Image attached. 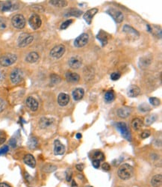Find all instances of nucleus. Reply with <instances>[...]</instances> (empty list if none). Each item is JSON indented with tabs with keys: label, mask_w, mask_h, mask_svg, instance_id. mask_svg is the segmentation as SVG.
I'll return each mask as SVG.
<instances>
[{
	"label": "nucleus",
	"mask_w": 162,
	"mask_h": 187,
	"mask_svg": "<svg viewBox=\"0 0 162 187\" xmlns=\"http://www.w3.org/2000/svg\"><path fill=\"white\" fill-rule=\"evenodd\" d=\"M24 163L31 168H34L36 166V160L31 154H27L24 157Z\"/></svg>",
	"instance_id": "obj_20"
},
{
	"label": "nucleus",
	"mask_w": 162,
	"mask_h": 187,
	"mask_svg": "<svg viewBox=\"0 0 162 187\" xmlns=\"http://www.w3.org/2000/svg\"><path fill=\"white\" fill-rule=\"evenodd\" d=\"M65 153V147L58 139L54 141V153L56 155H63Z\"/></svg>",
	"instance_id": "obj_12"
},
{
	"label": "nucleus",
	"mask_w": 162,
	"mask_h": 187,
	"mask_svg": "<svg viewBox=\"0 0 162 187\" xmlns=\"http://www.w3.org/2000/svg\"><path fill=\"white\" fill-rule=\"evenodd\" d=\"M54 121L55 120L53 118L44 117V118H41L39 121V125L42 129H46V128L49 127L50 126H52L54 123Z\"/></svg>",
	"instance_id": "obj_13"
},
{
	"label": "nucleus",
	"mask_w": 162,
	"mask_h": 187,
	"mask_svg": "<svg viewBox=\"0 0 162 187\" xmlns=\"http://www.w3.org/2000/svg\"><path fill=\"white\" fill-rule=\"evenodd\" d=\"M81 64H82V59L78 56H73L69 60L70 67L73 69H78Z\"/></svg>",
	"instance_id": "obj_11"
},
{
	"label": "nucleus",
	"mask_w": 162,
	"mask_h": 187,
	"mask_svg": "<svg viewBox=\"0 0 162 187\" xmlns=\"http://www.w3.org/2000/svg\"><path fill=\"white\" fill-rule=\"evenodd\" d=\"M13 7H14V6L12 5L11 2L7 1L2 3L1 6H0V9L2 11H9V10L12 9Z\"/></svg>",
	"instance_id": "obj_26"
},
{
	"label": "nucleus",
	"mask_w": 162,
	"mask_h": 187,
	"mask_svg": "<svg viewBox=\"0 0 162 187\" xmlns=\"http://www.w3.org/2000/svg\"><path fill=\"white\" fill-rule=\"evenodd\" d=\"M85 187H93V186H85Z\"/></svg>",
	"instance_id": "obj_53"
},
{
	"label": "nucleus",
	"mask_w": 162,
	"mask_h": 187,
	"mask_svg": "<svg viewBox=\"0 0 162 187\" xmlns=\"http://www.w3.org/2000/svg\"><path fill=\"white\" fill-rule=\"evenodd\" d=\"M49 2L53 6L59 8L65 7L68 4L67 1H63V0H52V1H49Z\"/></svg>",
	"instance_id": "obj_27"
},
{
	"label": "nucleus",
	"mask_w": 162,
	"mask_h": 187,
	"mask_svg": "<svg viewBox=\"0 0 162 187\" xmlns=\"http://www.w3.org/2000/svg\"><path fill=\"white\" fill-rule=\"evenodd\" d=\"M117 129L121 133V135L123 136V138H125L126 139L128 140V141H131V134H130L129 130L128 129V127H127L126 123L124 122H119L117 123L116 125Z\"/></svg>",
	"instance_id": "obj_4"
},
{
	"label": "nucleus",
	"mask_w": 162,
	"mask_h": 187,
	"mask_svg": "<svg viewBox=\"0 0 162 187\" xmlns=\"http://www.w3.org/2000/svg\"><path fill=\"white\" fill-rule=\"evenodd\" d=\"M131 108L127 107V106H123V107L120 108L117 111V115L120 118H126L131 115Z\"/></svg>",
	"instance_id": "obj_17"
},
{
	"label": "nucleus",
	"mask_w": 162,
	"mask_h": 187,
	"mask_svg": "<svg viewBox=\"0 0 162 187\" xmlns=\"http://www.w3.org/2000/svg\"><path fill=\"white\" fill-rule=\"evenodd\" d=\"M151 184L153 187H161L162 184L161 174L155 175L151 180Z\"/></svg>",
	"instance_id": "obj_22"
},
{
	"label": "nucleus",
	"mask_w": 162,
	"mask_h": 187,
	"mask_svg": "<svg viewBox=\"0 0 162 187\" xmlns=\"http://www.w3.org/2000/svg\"><path fill=\"white\" fill-rule=\"evenodd\" d=\"M72 23H73V20H67L63 22L61 26V29H66Z\"/></svg>",
	"instance_id": "obj_36"
},
{
	"label": "nucleus",
	"mask_w": 162,
	"mask_h": 187,
	"mask_svg": "<svg viewBox=\"0 0 162 187\" xmlns=\"http://www.w3.org/2000/svg\"><path fill=\"white\" fill-rule=\"evenodd\" d=\"M66 79L68 82H78L79 81L80 76L79 75L77 74L76 73H73V72H67L66 73Z\"/></svg>",
	"instance_id": "obj_19"
},
{
	"label": "nucleus",
	"mask_w": 162,
	"mask_h": 187,
	"mask_svg": "<svg viewBox=\"0 0 162 187\" xmlns=\"http://www.w3.org/2000/svg\"><path fill=\"white\" fill-rule=\"evenodd\" d=\"M123 30V31H125V32L126 33H129V34H132L134 35L139 36V33L138 32V31L135 30V29H133V28L131 27V26H128V25H125Z\"/></svg>",
	"instance_id": "obj_28"
},
{
	"label": "nucleus",
	"mask_w": 162,
	"mask_h": 187,
	"mask_svg": "<svg viewBox=\"0 0 162 187\" xmlns=\"http://www.w3.org/2000/svg\"><path fill=\"white\" fill-rule=\"evenodd\" d=\"M72 187H78L77 183L75 180H72Z\"/></svg>",
	"instance_id": "obj_51"
},
{
	"label": "nucleus",
	"mask_w": 162,
	"mask_h": 187,
	"mask_svg": "<svg viewBox=\"0 0 162 187\" xmlns=\"http://www.w3.org/2000/svg\"><path fill=\"white\" fill-rule=\"evenodd\" d=\"M26 106H28L31 111L35 112L38 108V102L32 97H29L26 100Z\"/></svg>",
	"instance_id": "obj_15"
},
{
	"label": "nucleus",
	"mask_w": 162,
	"mask_h": 187,
	"mask_svg": "<svg viewBox=\"0 0 162 187\" xmlns=\"http://www.w3.org/2000/svg\"><path fill=\"white\" fill-rule=\"evenodd\" d=\"M70 97L69 95L64 93H61L58 97V103L61 106H65L69 103Z\"/></svg>",
	"instance_id": "obj_16"
},
{
	"label": "nucleus",
	"mask_w": 162,
	"mask_h": 187,
	"mask_svg": "<svg viewBox=\"0 0 162 187\" xmlns=\"http://www.w3.org/2000/svg\"><path fill=\"white\" fill-rule=\"evenodd\" d=\"M134 174V168L131 166L125 163L118 169V176L121 180H126L130 179Z\"/></svg>",
	"instance_id": "obj_1"
},
{
	"label": "nucleus",
	"mask_w": 162,
	"mask_h": 187,
	"mask_svg": "<svg viewBox=\"0 0 162 187\" xmlns=\"http://www.w3.org/2000/svg\"><path fill=\"white\" fill-rule=\"evenodd\" d=\"M76 138H77L78 139L81 138V133H77V134H76Z\"/></svg>",
	"instance_id": "obj_52"
},
{
	"label": "nucleus",
	"mask_w": 162,
	"mask_h": 187,
	"mask_svg": "<svg viewBox=\"0 0 162 187\" xmlns=\"http://www.w3.org/2000/svg\"><path fill=\"white\" fill-rule=\"evenodd\" d=\"M10 145L13 147V148H15L16 146V141L15 138H11V140L10 141Z\"/></svg>",
	"instance_id": "obj_48"
},
{
	"label": "nucleus",
	"mask_w": 162,
	"mask_h": 187,
	"mask_svg": "<svg viewBox=\"0 0 162 187\" xmlns=\"http://www.w3.org/2000/svg\"><path fill=\"white\" fill-rule=\"evenodd\" d=\"M51 81L54 84H58V83L61 81V78L56 74H52L51 76Z\"/></svg>",
	"instance_id": "obj_37"
},
{
	"label": "nucleus",
	"mask_w": 162,
	"mask_h": 187,
	"mask_svg": "<svg viewBox=\"0 0 162 187\" xmlns=\"http://www.w3.org/2000/svg\"><path fill=\"white\" fill-rule=\"evenodd\" d=\"M34 40V37L31 35H28L27 34H23L20 36L19 39H18V42H19L20 47H25V46H28Z\"/></svg>",
	"instance_id": "obj_7"
},
{
	"label": "nucleus",
	"mask_w": 162,
	"mask_h": 187,
	"mask_svg": "<svg viewBox=\"0 0 162 187\" xmlns=\"http://www.w3.org/2000/svg\"><path fill=\"white\" fill-rule=\"evenodd\" d=\"M115 98V94L113 91H107L105 94V100L106 102L109 103V102H112Z\"/></svg>",
	"instance_id": "obj_30"
},
{
	"label": "nucleus",
	"mask_w": 162,
	"mask_h": 187,
	"mask_svg": "<svg viewBox=\"0 0 162 187\" xmlns=\"http://www.w3.org/2000/svg\"><path fill=\"white\" fill-rule=\"evenodd\" d=\"M9 151V148H8V145H5L2 148L0 149V155H4L6 153H8V151Z\"/></svg>",
	"instance_id": "obj_41"
},
{
	"label": "nucleus",
	"mask_w": 162,
	"mask_h": 187,
	"mask_svg": "<svg viewBox=\"0 0 162 187\" xmlns=\"http://www.w3.org/2000/svg\"><path fill=\"white\" fill-rule=\"evenodd\" d=\"M5 140H6L5 134L3 132L0 131V145H2L3 143L5 141Z\"/></svg>",
	"instance_id": "obj_42"
},
{
	"label": "nucleus",
	"mask_w": 162,
	"mask_h": 187,
	"mask_svg": "<svg viewBox=\"0 0 162 187\" xmlns=\"http://www.w3.org/2000/svg\"><path fill=\"white\" fill-rule=\"evenodd\" d=\"M150 136V131L149 130H145L141 133V138H146Z\"/></svg>",
	"instance_id": "obj_43"
},
{
	"label": "nucleus",
	"mask_w": 162,
	"mask_h": 187,
	"mask_svg": "<svg viewBox=\"0 0 162 187\" xmlns=\"http://www.w3.org/2000/svg\"><path fill=\"white\" fill-rule=\"evenodd\" d=\"M76 168H77L79 171H81L83 169H84V165H82V164L76 165Z\"/></svg>",
	"instance_id": "obj_49"
},
{
	"label": "nucleus",
	"mask_w": 162,
	"mask_h": 187,
	"mask_svg": "<svg viewBox=\"0 0 162 187\" xmlns=\"http://www.w3.org/2000/svg\"><path fill=\"white\" fill-rule=\"evenodd\" d=\"M7 27V23L6 20L2 17H0V30L5 29Z\"/></svg>",
	"instance_id": "obj_38"
},
{
	"label": "nucleus",
	"mask_w": 162,
	"mask_h": 187,
	"mask_svg": "<svg viewBox=\"0 0 162 187\" xmlns=\"http://www.w3.org/2000/svg\"><path fill=\"white\" fill-rule=\"evenodd\" d=\"M23 79V72L20 69H14L11 72V80L14 84H17L20 82Z\"/></svg>",
	"instance_id": "obj_9"
},
{
	"label": "nucleus",
	"mask_w": 162,
	"mask_h": 187,
	"mask_svg": "<svg viewBox=\"0 0 162 187\" xmlns=\"http://www.w3.org/2000/svg\"><path fill=\"white\" fill-rule=\"evenodd\" d=\"M65 50H66V48L63 45H58L52 48V50L50 52V56L53 58H59L64 54Z\"/></svg>",
	"instance_id": "obj_6"
},
{
	"label": "nucleus",
	"mask_w": 162,
	"mask_h": 187,
	"mask_svg": "<svg viewBox=\"0 0 162 187\" xmlns=\"http://www.w3.org/2000/svg\"><path fill=\"white\" fill-rule=\"evenodd\" d=\"M141 93V89L137 86H131L128 89V95L130 97H136Z\"/></svg>",
	"instance_id": "obj_18"
},
{
	"label": "nucleus",
	"mask_w": 162,
	"mask_h": 187,
	"mask_svg": "<svg viewBox=\"0 0 162 187\" xmlns=\"http://www.w3.org/2000/svg\"><path fill=\"white\" fill-rule=\"evenodd\" d=\"M5 108V102L0 98V112H2Z\"/></svg>",
	"instance_id": "obj_45"
},
{
	"label": "nucleus",
	"mask_w": 162,
	"mask_h": 187,
	"mask_svg": "<svg viewBox=\"0 0 162 187\" xmlns=\"http://www.w3.org/2000/svg\"><path fill=\"white\" fill-rule=\"evenodd\" d=\"M17 57L16 55L12 53H7L0 57V64L4 67L10 66L16 62Z\"/></svg>",
	"instance_id": "obj_2"
},
{
	"label": "nucleus",
	"mask_w": 162,
	"mask_h": 187,
	"mask_svg": "<svg viewBox=\"0 0 162 187\" xmlns=\"http://www.w3.org/2000/svg\"><path fill=\"white\" fill-rule=\"evenodd\" d=\"M56 169L57 167L52 166V165H46V166H45L43 168V170L45 172H52V171H56Z\"/></svg>",
	"instance_id": "obj_34"
},
{
	"label": "nucleus",
	"mask_w": 162,
	"mask_h": 187,
	"mask_svg": "<svg viewBox=\"0 0 162 187\" xmlns=\"http://www.w3.org/2000/svg\"><path fill=\"white\" fill-rule=\"evenodd\" d=\"M84 94L85 91L83 88H78L75 89L74 91H73V99H74V101H80V100L83 97V96H84Z\"/></svg>",
	"instance_id": "obj_21"
},
{
	"label": "nucleus",
	"mask_w": 162,
	"mask_h": 187,
	"mask_svg": "<svg viewBox=\"0 0 162 187\" xmlns=\"http://www.w3.org/2000/svg\"><path fill=\"white\" fill-rule=\"evenodd\" d=\"M139 108H140V110L142 112H148L151 109V108H150L149 106L146 104V103H143L141 106H140Z\"/></svg>",
	"instance_id": "obj_39"
},
{
	"label": "nucleus",
	"mask_w": 162,
	"mask_h": 187,
	"mask_svg": "<svg viewBox=\"0 0 162 187\" xmlns=\"http://www.w3.org/2000/svg\"><path fill=\"white\" fill-rule=\"evenodd\" d=\"M28 23H29L30 26H31L33 29L36 30L41 27L42 22H41V17L39 16V15H38L37 14H33L30 16L29 20H28Z\"/></svg>",
	"instance_id": "obj_5"
},
{
	"label": "nucleus",
	"mask_w": 162,
	"mask_h": 187,
	"mask_svg": "<svg viewBox=\"0 0 162 187\" xmlns=\"http://www.w3.org/2000/svg\"><path fill=\"white\" fill-rule=\"evenodd\" d=\"M107 12L109 14V15H111V17H112L113 19L114 20V21L117 22V23H121V22H123V14H122L121 11H118V10L113 9V8H111V9L108 10Z\"/></svg>",
	"instance_id": "obj_10"
},
{
	"label": "nucleus",
	"mask_w": 162,
	"mask_h": 187,
	"mask_svg": "<svg viewBox=\"0 0 162 187\" xmlns=\"http://www.w3.org/2000/svg\"><path fill=\"white\" fill-rule=\"evenodd\" d=\"M98 12V9L97 8H92V9H90L89 11H87L86 13L84 14V19L85 20V21L87 22L88 24H91L92 19H93V16H95V14H97Z\"/></svg>",
	"instance_id": "obj_14"
},
{
	"label": "nucleus",
	"mask_w": 162,
	"mask_h": 187,
	"mask_svg": "<svg viewBox=\"0 0 162 187\" xmlns=\"http://www.w3.org/2000/svg\"><path fill=\"white\" fill-rule=\"evenodd\" d=\"M13 26L18 29H22L26 26V20L25 17L21 14H16L13 16L11 20Z\"/></svg>",
	"instance_id": "obj_3"
},
{
	"label": "nucleus",
	"mask_w": 162,
	"mask_h": 187,
	"mask_svg": "<svg viewBox=\"0 0 162 187\" xmlns=\"http://www.w3.org/2000/svg\"><path fill=\"white\" fill-rule=\"evenodd\" d=\"M149 101V103L154 106H158L160 105L159 99H158L157 97H150Z\"/></svg>",
	"instance_id": "obj_35"
},
{
	"label": "nucleus",
	"mask_w": 162,
	"mask_h": 187,
	"mask_svg": "<svg viewBox=\"0 0 162 187\" xmlns=\"http://www.w3.org/2000/svg\"><path fill=\"white\" fill-rule=\"evenodd\" d=\"M38 59H39V55L35 52H31V53H28L26 58V61L28 63H34L38 61Z\"/></svg>",
	"instance_id": "obj_23"
},
{
	"label": "nucleus",
	"mask_w": 162,
	"mask_h": 187,
	"mask_svg": "<svg viewBox=\"0 0 162 187\" xmlns=\"http://www.w3.org/2000/svg\"><path fill=\"white\" fill-rule=\"evenodd\" d=\"M38 139H37L36 138H34V137H32V138H30L29 140H28V147H29V148H31V149H34V148H35L37 146H38Z\"/></svg>",
	"instance_id": "obj_31"
},
{
	"label": "nucleus",
	"mask_w": 162,
	"mask_h": 187,
	"mask_svg": "<svg viewBox=\"0 0 162 187\" xmlns=\"http://www.w3.org/2000/svg\"><path fill=\"white\" fill-rule=\"evenodd\" d=\"M97 38L98 40H99V41L101 42L102 45H103V46H106L107 43H108V35H107L105 31H100L97 35Z\"/></svg>",
	"instance_id": "obj_25"
},
{
	"label": "nucleus",
	"mask_w": 162,
	"mask_h": 187,
	"mask_svg": "<svg viewBox=\"0 0 162 187\" xmlns=\"http://www.w3.org/2000/svg\"><path fill=\"white\" fill-rule=\"evenodd\" d=\"M104 154L102 153L101 151H96L93 153V159L96 160H99V161H103L104 160Z\"/></svg>",
	"instance_id": "obj_33"
},
{
	"label": "nucleus",
	"mask_w": 162,
	"mask_h": 187,
	"mask_svg": "<svg viewBox=\"0 0 162 187\" xmlns=\"http://www.w3.org/2000/svg\"><path fill=\"white\" fill-rule=\"evenodd\" d=\"M88 40H89V36L86 33H83L81 35H79L74 41V45L76 47H83L87 43H88Z\"/></svg>",
	"instance_id": "obj_8"
},
{
	"label": "nucleus",
	"mask_w": 162,
	"mask_h": 187,
	"mask_svg": "<svg viewBox=\"0 0 162 187\" xmlns=\"http://www.w3.org/2000/svg\"><path fill=\"white\" fill-rule=\"evenodd\" d=\"M67 176H66V179H67V181H70L71 180V178H72V171H70V170H68L67 171Z\"/></svg>",
	"instance_id": "obj_47"
},
{
	"label": "nucleus",
	"mask_w": 162,
	"mask_h": 187,
	"mask_svg": "<svg viewBox=\"0 0 162 187\" xmlns=\"http://www.w3.org/2000/svg\"><path fill=\"white\" fill-rule=\"evenodd\" d=\"M0 187H11L9 185H8L7 183H0Z\"/></svg>",
	"instance_id": "obj_50"
},
{
	"label": "nucleus",
	"mask_w": 162,
	"mask_h": 187,
	"mask_svg": "<svg viewBox=\"0 0 162 187\" xmlns=\"http://www.w3.org/2000/svg\"><path fill=\"white\" fill-rule=\"evenodd\" d=\"M81 14H83V12L81 11L73 8V9H70L69 11H68L67 14H65V16H79L80 15H81Z\"/></svg>",
	"instance_id": "obj_29"
},
{
	"label": "nucleus",
	"mask_w": 162,
	"mask_h": 187,
	"mask_svg": "<svg viewBox=\"0 0 162 187\" xmlns=\"http://www.w3.org/2000/svg\"><path fill=\"white\" fill-rule=\"evenodd\" d=\"M102 168H103L104 171H109L110 168H111V166H110V165L108 164V163H103V166H102Z\"/></svg>",
	"instance_id": "obj_44"
},
{
	"label": "nucleus",
	"mask_w": 162,
	"mask_h": 187,
	"mask_svg": "<svg viewBox=\"0 0 162 187\" xmlns=\"http://www.w3.org/2000/svg\"><path fill=\"white\" fill-rule=\"evenodd\" d=\"M131 126H132L133 129L136 131L141 130L143 126V122L141 118H135L131 122Z\"/></svg>",
	"instance_id": "obj_24"
},
{
	"label": "nucleus",
	"mask_w": 162,
	"mask_h": 187,
	"mask_svg": "<svg viewBox=\"0 0 162 187\" xmlns=\"http://www.w3.org/2000/svg\"><path fill=\"white\" fill-rule=\"evenodd\" d=\"M92 165H93V166L95 168H99L100 166V161H99V160H93Z\"/></svg>",
	"instance_id": "obj_46"
},
{
	"label": "nucleus",
	"mask_w": 162,
	"mask_h": 187,
	"mask_svg": "<svg viewBox=\"0 0 162 187\" xmlns=\"http://www.w3.org/2000/svg\"><path fill=\"white\" fill-rule=\"evenodd\" d=\"M156 120V116L155 115H151L149 116L146 117V119H145V124L146 126H149V125H151L154 121Z\"/></svg>",
	"instance_id": "obj_32"
},
{
	"label": "nucleus",
	"mask_w": 162,
	"mask_h": 187,
	"mask_svg": "<svg viewBox=\"0 0 162 187\" xmlns=\"http://www.w3.org/2000/svg\"><path fill=\"white\" fill-rule=\"evenodd\" d=\"M120 78V73L115 72V73H111V79H112V80H113V81H116V80L119 79Z\"/></svg>",
	"instance_id": "obj_40"
}]
</instances>
